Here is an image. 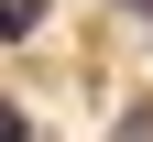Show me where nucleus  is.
I'll return each mask as SVG.
<instances>
[{
	"instance_id": "obj_1",
	"label": "nucleus",
	"mask_w": 153,
	"mask_h": 142,
	"mask_svg": "<svg viewBox=\"0 0 153 142\" xmlns=\"http://www.w3.org/2000/svg\"><path fill=\"white\" fill-rule=\"evenodd\" d=\"M33 22H44V0H0V44H22Z\"/></svg>"
},
{
	"instance_id": "obj_2",
	"label": "nucleus",
	"mask_w": 153,
	"mask_h": 142,
	"mask_svg": "<svg viewBox=\"0 0 153 142\" xmlns=\"http://www.w3.org/2000/svg\"><path fill=\"white\" fill-rule=\"evenodd\" d=\"M0 142H33V120H22V109H11V98H0Z\"/></svg>"
}]
</instances>
